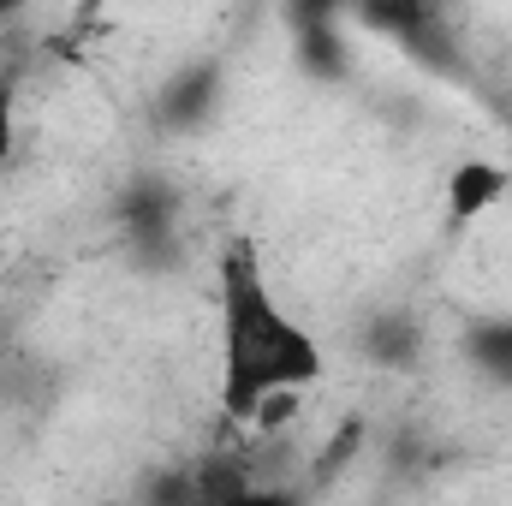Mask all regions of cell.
<instances>
[{
  "label": "cell",
  "mask_w": 512,
  "mask_h": 506,
  "mask_svg": "<svg viewBox=\"0 0 512 506\" xmlns=\"http://www.w3.org/2000/svg\"><path fill=\"white\" fill-rule=\"evenodd\" d=\"M24 6H36V0H0V18H18Z\"/></svg>",
  "instance_id": "8992f818"
},
{
  "label": "cell",
  "mask_w": 512,
  "mask_h": 506,
  "mask_svg": "<svg viewBox=\"0 0 512 506\" xmlns=\"http://www.w3.org/2000/svg\"><path fill=\"white\" fill-rule=\"evenodd\" d=\"M370 352H376L382 364L411 358V352H417V322H411V316H382L376 334H370Z\"/></svg>",
  "instance_id": "277c9868"
},
{
  "label": "cell",
  "mask_w": 512,
  "mask_h": 506,
  "mask_svg": "<svg viewBox=\"0 0 512 506\" xmlns=\"http://www.w3.org/2000/svg\"><path fill=\"white\" fill-rule=\"evenodd\" d=\"M507 185H512V173L495 167V161H465V167H453V173H447V221H453V227L483 221V215L507 197Z\"/></svg>",
  "instance_id": "7a4b0ae2"
},
{
  "label": "cell",
  "mask_w": 512,
  "mask_h": 506,
  "mask_svg": "<svg viewBox=\"0 0 512 506\" xmlns=\"http://www.w3.org/2000/svg\"><path fill=\"white\" fill-rule=\"evenodd\" d=\"M18 149V66H0V173Z\"/></svg>",
  "instance_id": "5b68a950"
},
{
  "label": "cell",
  "mask_w": 512,
  "mask_h": 506,
  "mask_svg": "<svg viewBox=\"0 0 512 506\" xmlns=\"http://www.w3.org/2000/svg\"><path fill=\"white\" fill-rule=\"evenodd\" d=\"M215 304H221V405L233 423H245L256 405L280 387H316L328 370L322 340L280 304L251 245L221 251L215 268Z\"/></svg>",
  "instance_id": "6da1fadb"
},
{
  "label": "cell",
  "mask_w": 512,
  "mask_h": 506,
  "mask_svg": "<svg viewBox=\"0 0 512 506\" xmlns=\"http://www.w3.org/2000/svg\"><path fill=\"white\" fill-rule=\"evenodd\" d=\"M471 364H483L495 381H512V322H483L471 340H465Z\"/></svg>",
  "instance_id": "3957f363"
}]
</instances>
